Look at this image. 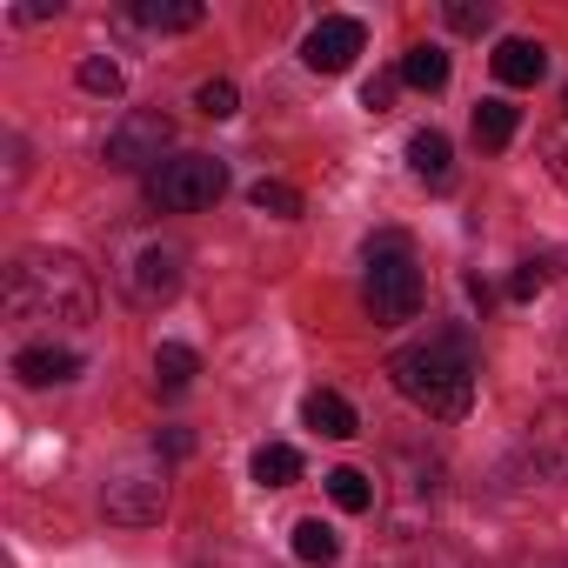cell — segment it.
I'll use <instances>...</instances> for the list:
<instances>
[{
  "instance_id": "obj_1",
  "label": "cell",
  "mask_w": 568,
  "mask_h": 568,
  "mask_svg": "<svg viewBox=\"0 0 568 568\" xmlns=\"http://www.w3.org/2000/svg\"><path fill=\"white\" fill-rule=\"evenodd\" d=\"M8 322L14 328H88L94 322V274L74 254L34 247L8 267Z\"/></svg>"
},
{
  "instance_id": "obj_2",
  "label": "cell",
  "mask_w": 568,
  "mask_h": 568,
  "mask_svg": "<svg viewBox=\"0 0 568 568\" xmlns=\"http://www.w3.org/2000/svg\"><path fill=\"white\" fill-rule=\"evenodd\" d=\"M388 382L435 422H462L475 408V355L455 342V335H435V342H408L388 355Z\"/></svg>"
},
{
  "instance_id": "obj_3",
  "label": "cell",
  "mask_w": 568,
  "mask_h": 568,
  "mask_svg": "<svg viewBox=\"0 0 568 568\" xmlns=\"http://www.w3.org/2000/svg\"><path fill=\"white\" fill-rule=\"evenodd\" d=\"M368 315L382 328H402L422 315V267H415V241L408 234H375L368 241Z\"/></svg>"
},
{
  "instance_id": "obj_4",
  "label": "cell",
  "mask_w": 568,
  "mask_h": 568,
  "mask_svg": "<svg viewBox=\"0 0 568 568\" xmlns=\"http://www.w3.org/2000/svg\"><path fill=\"white\" fill-rule=\"evenodd\" d=\"M101 508H108V521H121V528H148V521H161V508H168V468H161V455H121L114 468H108V481H101Z\"/></svg>"
},
{
  "instance_id": "obj_5",
  "label": "cell",
  "mask_w": 568,
  "mask_h": 568,
  "mask_svg": "<svg viewBox=\"0 0 568 568\" xmlns=\"http://www.w3.org/2000/svg\"><path fill=\"white\" fill-rule=\"evenodd\" d=\"M221 194H227V161H214V154H168L148 174V201L161 214H201Z\"/></svg>"
},
{
  "instance_id": "obj_6",
  "label": "cell",
  "mask_w": 568,
  "mask_h": 568,
  "mask_svg": "<svg viewBox=\"0 0 568 568\" xmlns=\"http://www.w3.org/2000/svg\"><path fill=\"white\" fill-rule=\"evenodd\" d=\"M168 148H174V121L161 114V108H128L121 121H114V134H108V168L114 174H154L161 161H168Z\"/></svg>"
},
{
  "instance_id": "obj_7",
  "label": "cell",
  "mask_w": 568,
  "mask_h": 568,
  "mask_svg": "<svg viewBox=\"0 0 568 568\" xmlns=\"http://www.w3.org/2000/svg\"><path fill=\"white\" fill-rule=\"evenodd\" d=\"M121 288H128L134 308H168V302L181 295V247L148 241V247L121 267Z\"/></svg>"
},
{
  "instance_id": "obj_8",
  "label": "cell",
  "mask_w": 568,
  "mask_h": 568,
  "mask_svg": "<svg viewBox=\"0 0 568 568\" xmlns=\"http://www.w3.org/2000/svg\"><path fill=\"white\" fill-rule=\"evenodd\" d=\"M362 48H368V28H362L355 14H328L322 28H308V41H302V61H308L315 74H348Z\"/></svg>"
},
{
  "instance_id": "obj_9",
  "label": "cell",
  "mask_w": 568,
  "mask_h": 568,
  "mask_svg": "<svg viewBox=\"0 0 568 568\" xmlns=\"http://www.w3.org/2000/svg\"><path fill=\"white\" fill-rule=\"evenodd\" d=\"M14 375H21L28 388H61V382H74V375H81V355H74V348L41 342V348H21V355H14Z\"/></svg>"
},
{
  "instance_id": "obj_10",
  "label": "cell",
  "mask_w": 568,
  "mask_h": 568,
  "mask_svg": "<svg viewBox=\"0 0 568 568\" xmlns=\"http://www.w3.org/2000/svg\"><path fill=\"white\" fill-rule=\"evenodd\" d=\"M541 74H548V48H541V41L508 34V41L495 48V81H501V88H535Z\"/></svg>"
},
{
  "instance_id": "obj_11",
  "label": "cell",
  "mask_w": 568,
  "mask_h": 568,
  "mask_svg": "<svg viewBox=\"0 0 568 568\" xmlns=\"http://www.w3.org/2000/svg\"><path fill=\"white\" fill-rule=\"evenodd\" d=\"M408 168H415V181L448 187V174H455V148H448V134H442V128L408 134Z\"/></svg>"
},
{
  "instance_id": "obj_12",
  "label": "cell",
  "mask_w": 568,
  "mask_h": 568,
  "mask_svg": "<svg viewBox=\"0 0 568 568\" xmlns=\"http://www.w3.org/2000/svg\"><path fill=\"white\" fill-rule=\"evenodd\" d=\"M302 422L315 428V435H328V442H348V435H362V422H355V408L335 395V388H315L308 402H302Z\"/></svg>"
},
{
  "instance_id": "obj_13",
  "label": "cell",
  "mask_w": 568,
  "mask_h": 568,
  "mask_svg": "<svg viewBox=\"0 0 568 568\" xmlns=\"http://www.w3.org/2000/svg\"><path fill=\"white\" fill-rule=\"evenodd\" d=\"M134 21L154 28V34H194V28L207 21V8H201V0H141Z\"/></svg>"
},
{
  "instance_id": "obj_14",
  "label": "cell",
  "mask_w": 568,
  "mask_h": 568,
  "mask_svg": "<svg viewBox=\"0 0 568 568\" xmlns=\"http://www.w3.org/2000/svg\"><path fill=\"white\" fill-rule=\"evenodd\" d=\"M247 475H254L261 488H295V481H302V455H295L288 442H261L254 462H247Z\"/></svg>"
},
{
  "instance_id": "obj_15",
  "label": "cell",
  "mask_w": 568,
  "mask_h": 568,
  "mask_svg": "<svg viewBox=\"0 0 568 568\" xmlns=\"http://www.w3.org/2000/svg\"><path fill=\"white\" fill-rule=\"evenodd\" d=\"M194 375H201V355H194L187 342H161V348H154V388H161V395H181Z\"/></svg>"
},
{
  "instance_id": "obj_16",
  "label": "cell",
  "mask_w": 568,
  "mask_h": 568,
  "mask_svg": "<svg viewBox=\"0 0 568 568\" xmlns=\"http://www.w3.org/2000/svg\"><path fill=\"white\" fill-rule=\"evenodd\" d=\"M402 81H408V88H422V94H442V88H448V54H442L435 41L408 48V54H402Z\"/></svg>"
},
{
  "instance_id": "obj_17",
  "label": "cell",
  "mask_w": 568,
  "mask_h": 568,
  "mask_svg": "<svg viewBox=\"0 0 568 568\" xmlns=\"http://www.w3.org/2000/svg\"><path fill=\"white\" fill-rule=\"evenodd\" d=\"M342 555V535L322 521V515H308V521H295V561H308V568H328Z\"/></svg>"
},
{
  "instance_id": "obj_18",
  "label": "cell",
  "mask_w": 568,
  "mask_h": 568,
  "mask_svg": "<svg viewBox=\"0 0 568 568\" xmlns=\"http://www.w3.org/2000/svg\"><path fill=\"white\" fill-rule=\"evenodd\" d=\"M328 501H335L342 515H368V508H375V481H368L362 468H328Z\"/></svg>"
},
{
  "instance_id": "obj_19",
  "label": "cell",
  "mask_w": 568,
  "mask_h": 568,
  "mask_svg": "<svg viewBox=\"0 0 568 568\" xmlns=\"http://www.w3.org/2000/svg\"><path fill=\"white\" fill-rule=\"evenodd\" d=\"M515 128H521V108H508V101H481L475 108V141L481 148H508Z\"/></svg>"
},
{
  "instance_id": "obj_20",
  "label": "cell",
  "mask_w": 568,
  "mask_h": 568,
  "mask_svg": "<svg viewBox=\"0 0 568 568\" xmlns=\"http://www.w3.org/2000/svg\"><path fill=\"white\" fill-rule=\"evenodd\" d=\"M247 201H254L261 214H274V221H295V214H302V194H295L288 181H254Z\"/></svg>"
},
{
  "instance_id": "obj_21",
  "label": "cell",
  "mask_w": 568,
  "mask_h": 568,
  "mask_svg": "<svg viewBox=\"0 0 568 568\" xmlns=\"http://www.w3.org/2000/svg\"><path fill=\"white\" fill-rule=\"evenodd\" d=\"M442 14H448L455 34H488V28H495V8H488V0H448Z\"/></svg>"
},
{
  "instance_id": "obj_22",
  "label": "cell",
  "mask_w": 568,
  "mask_h": 568,
  "mask_svg": "<svg viewBox=\"0 0 568 568\" xmlns=\"http://www.w3.org/2000/svg\"><path fill=\"white\" fill-rule=\"evenodd\" d=\"M74 81H81V88H88V94H108V101H114V94H121V68H114V61H108V54H88V61H81V74H74Z\"/></svg>"
},
{
  "instance_id": "obj_23",
  "label": "cell",
  "mask_w": 568,
  "mask_h": 568,
  "mask_svg": "<svg viewBox=\"0 0 568 568\" xmlns=\"http://www.w3.org/2000/svg\"><path fill=\"white\" fill-rule=\"evenodd\" d=\"M194 108H201L207 121H227V114L241 108V94H234V81H201V88H194Z\"/></svg>"
},
{
  "instance_id": "obj_24",
  "label": "cell",
  "mask_w": 568,
  "mask_h": 568,
  "mask_svg": "<svg viewBox=\"0 0 568 568\" xmlns=\"http://www.w3.org/2000/svg\"><path fill=\"white\" fill-rule=\"evenodd\" d=\"M541 288H548V267H541V261H521V267L508 274V302H535Z\"/></svg>"
},
{
  "instance_id": "obj_25",
  "label": "cell",
  "mask_w": 568,
  "mask_h": 568,
  "mask_svg": "<svg viewBox=\"0 0 568 568\" xmlns=\"http://www.w3.org/2000/svg\"><path fill=\"white\" fill-rule=\"evenodd\" d=\"M395 88H402V74H375V81L362 88V108H368V114H388V108H395Z\"/></svg>"
},
{
  "instance_id": "obj_26",
  "label": "cell",
  "mask_w": 568,
  "mask_h": 568,
  "mask_svg": "<svg viewBox=\"0 0 568 568\" xmlns=\"http://www.w3.org/2000/svg\"><path fill=\"white\" fill-rule=\"evenodd\" d=\"M541 154H548V174H555V187L568 194V128H555V134L541 141Z\"/></svg>"
},
{
  "instance_id": "obj_27",
  "label": "cell",
  "mask_w": 568,
  "mask_h": 568,
  "mask_svg": "<svg viewBox=\"0 0 568 568\" xmlns=\"http://www.w3.org/2000/svg\"><path fill=\"white\" fill-rule=\"evenodd\" d=\"M54 14H61V0H28V8H14V21H28V28L34 21H54Z\"/></svg>"
},
{
  "instance_id": "obj_28",
  "label": "cell",
  "mask_w": 568,
  "mask_h": 568,
  "mask_svg": "<svg viewBox=\"0 0 568 568\" xmlns=\"http://www.w3.org/2000/svg\"><path fill=\"white\" fill-rule=\"evenodd\" d=\"M161 442H168V455H187V448H194V435H187V428H168Z\"/></svg>"
},
{
  "instance_id": "obj_29",
  "label": "cell",
  "mask_w": 568,
  "mask_h": 568,
  "mask_svg": "<svg viewBox=\"0 0 568 568\" xmlns=\"http://www.w3.org/2000/svg\"><path fill=\"white\" fill-rule=\"evenodd\" d=\"M561 108H568V88H561Z\"/></svg>"
}]
</instances>
